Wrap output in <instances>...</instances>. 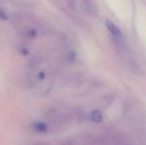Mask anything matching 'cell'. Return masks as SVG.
Masks as SVG:
<instances>
[{"label": "cell", "instance_id": "6da1fadb", "mask_svg": "<svg viewBox=\"0 0 146 145\" xmlns=\"http://www.w3.org/2000/svg\"><path fill=\"white\" fill-rule=\"evenodd\" d=\"M106 27H108V30L110 31V33L111 34V36L113 37L116 46L118 47L121 51H124V48H125L124 36H123V33L121 32V30L117 27L115 24L112 23L111 21H110V20L106 21Z\"/></svg>", "mask_w": 146, "mask_h": 145}, {"label": "cell", "instance_id": "7a4b0ae2", "mask_svg": "<svg viewBox=\"0 0 146 145\" xmlns=\"http://www.w3.org/2000/svg\"><path fill=\"white\" fill-rule=\"evenodd\" d=\"M90 116H92V119L94 120V122H100L102 120V114H100V111H94L92 114H90Z\"/></svg>", "mask_w": 146, "mask_h": 145}]
</instances>
